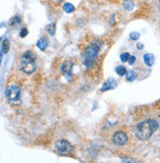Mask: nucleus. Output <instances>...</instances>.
I'll use <instances>...</instances> for the list:
<instances>
[{"label": "nucleus", "mask_w": 160, "mask_h": 163, "mask_svg": "<svg viewBox=\"0 0 160 163\" xmlns=\"http://www.w3.org/2000/svg\"><path fill=\"white\" fill-rule=\"evenodd\" d=\"M101 46H102L101 40L92 41V42L86 48V50L82 52V64H84V67L87 69H91L94 66Z\"/></svg>", "instance_id": "nucleus-1"}, {"label": "nucleus", "mask_w": 160, "mask_h": 163, "mask_svg": "<svg viewBox=\"0 0 160 163\" xmlns=\"http://www.w3.org/2000/svg\"><path fill=\"white\" fill-rule=\"evenodd\" d=\"M158 129V123L156 120L148 119L144 122L139 123L135 128V134L137 138L141 140H146L150 139L153 133Z\"/></svg>", "instance_id": "nucleus-2"}, {"label": "nucleus", "mask_w": 160, "mask_h": 163, "mask_svg": "<svg viewBox=\"0 0 160 163\" xmlns=\"http://www.w3.org/2000/svg\"><path fill=\"white\" fill-rule=\"evenodd\" d=\"M20 68L27 75H31L36 70V58L32 51H26L20 59Z\"/></svg>", "instance_id": "nucleus-3"}, {"label": "nucleus", "mask_w": 160, "mask_h": 163, "mask_svg": "<svg viewBox=\"0 0 160 163\" xmlns=\"http://www.w3.org/2000/svg\"><path fill=\"white\" fill-rule=\"evenodd\" d=\"M55 150L57 151V153L61 155H67L69 153H72L74 151V147L72 145L68 140H58L55 142Z\"/></svg>", "instance_id": "nucleus-4"}, {"label": "nucleus", "mask_w": 160, "mask_h": 163, "mask_svg": "<svg viewBox=\"0 0 160 163\" xmlns=\"http://www.w3.org/2000/svg\"><path fill=\"white\" fill-rule=\"evenodd\" d=\"M5 95H6L7 99L10 102H16L20 99L21 96V90L19 88V86H9L8 88L5 90Z\"/></svg>", "instance_id": "nucleus-5"}, {"label": "nucleus", "mask_w": 160, "mask_h": 163, "mask_svg": "<svg viewBox=\"0 0 160 163\" xmlns=\"http://www.w3.org/2000/svg\"><path fill=\"white\" fill-rule=\"evenodd\" d=\"M112 140H113V144L115 145H118V147H121V145H124L128 140V136L123 131H118L113 135L112 137Z\"/></svg>", "instance_id": "nucleus-6"}, {"label": "nucleus", "mask_w": 160, "mask_h": 163, "mask_svg": "<svg viewBox=\"0 0 160 163\" xmlns=\"http://www.w3.org/2000/svg\"><path fill=\"white\" fill-rule=\"evenodd\" d=\"M60 71L67 79H71L72 76H73V62L70 60H65L61 65Z\"/></svg>", "instance_id": "nucleus-7"}, {"label": "nucleus", "mask_w": 160, "mask_h": 163, "mask_svg": "<svg viewBox=\"0 0 160 163\" xmlns=\"http://www.w3.org/2000/svg\"><path fill=\"white\" fill-rule=\"evenodd\" d=\"M116 86H117L116 80H114V79H108V80H106L104 82L103 86H102V88H100V91L101 92H104V91L112 90H114Z\"/></svg>", "instance_id": "nucleus-8"}, {"label": "nucleus", "mask_w": 160, "mask_h": 163, "mask_svg": "<svg viewBox=\"0 0 160 163\" xmlns=\"http://www.w3.org/2000/svg\"><path fill=\"white\" fill-rule=\"evenodd\" d=\"M36 46L41 49V51H44L47 48V46H48V39L46 38H41L37 40Z\"/></svg>", "instance_id": "nucleus-9"}, {"label": "nucleus", "mask_w": 160, "mask_h": 163, "mask_svg": "<svg viewBox=\"0 0 160 163\" xmlns=\"http://www.w3.org/2000/svg\"><path fill=\"white\" fill-rule=\"evenodd\" d=\"M144 63H146V66L151 67V66L154 64L155 59H154V56L152 55L151 53H146V54H144Z\"/></svg>", "instance_id": "nucleus-10"}, {"label": "nucleus", "mask_w": 160, "mask_h": 163, "mask_svg": "<svg viewBox=\"0 0 160 163\" xmlns=\"http://www.w3.org/2000/svg\"><path fill=\"white\" fill-rule=\"evenodd\" d=\"M122 5H123L124 9L127 10V11H132L135 8V3L133 0H124L122 2Z\"/></svg>", "instance_id": "nucleus-11"}, {"label": "nucleus", "mask_w": 160, "mask_h": 163, "mask_svg": "<svg viewBox=\"0 0 160 163\" xmlns=\"http://www.w3.org/2000/svg\"><path fill=\"white\" fill-rule=\"evenodd\" d=\"M45 29H46L47 33L50 34V36H54L55 33H56V25H55V23L48 24L45 27Z\"/></svg>", "instance_id": "nucleus-12"}, {"label": "nucleus", "mask_w": 160, "mask_h": 163, "mask_svg": "<svg viewBox=\"0 0 160 163\" xmlns=\"http://www.w3.org/2000/svg\"><path fill=\"white\" fill-rule=\"evenodd\" d=\"M10 50V41L8 38H5L2 42V52L3 54H7Z\"/></svg>", "instance_id": "nucleus-13"}, {"label": "nucleus", "mask_w": 160, "mask_h": 163, "mask_svg": "<svg viewBox=\"0 0 160 163\" xmlns=\"http://www.w3.org/2000/svg\"><path fill=\"white\" fill-rule=\"evenodd\" d=\"M63 10L66 13L68 14H71L73 13V12L75 11V6L72 3H69V2H67V3H65L63 5Z\"/></svg>", "instance_id": "nucleus-14"}, {"label": "nucleus", "mask_w": 160, "mask_h": 163, "mask_svg": "<svg viewBox=\"0 0 160 163\" xmlns=\"http://www.w3.org/2000/svg\"><path fill=\"white\" fill-rule=\"evenodd\" d=\"M136 78H137V74L135 73V71L130 70L126 73V80L128 82H133L136 80Z\"/></svg>", "instance_id": "nucleus-15"}, {"label": "nucleus", "mask_w": 160, "mask_h": 163, "mask_svg": "<svg viewBox=\"0 0 160 163\" xmlns=\"http://www.w3.org/2000/svg\"><path fill=\"white\" fill-rule=\"evenodd\" d=\"M19 24H21V17H19V16L13 17V18L10 20V22H9V25L11 27L17 26V25H19Z\"/></svg>", "instance_id": "nucleus-16"}, {"label": "nucleus", "mask_w": 160, "mask_h": 163, "mask_svg": "<svg viewBox=\"0 0 160 163\" xmlns=\"http://www.w3.org/2000/svg\"><path fill=\"white\" fill-rule=\"evenodd\" d=\"M116 73L118 74L119 76H125L126 75V73H127V69L125 66H118V67L116 68Z\"/></svg>", "instance_id": "nucleus-17"}, {"label": "nucleus", "mask_w": 160, "mask_h": 163, "mask_svg": "<svg viewBox=\"0 0 160 163\" xmlns=\"http://www.w3.org/2000/svg\"><path fill=\"white\" fill-rule=\"evenodd\" d=\"M130 57H131V55H130L128 52H125V53H123V54H121V55H120V59H121L122 62H128V60H129Z\"/></svg>", "instance_id": "nucleus-18"}, {"label": "nucleus", "mask_w": 160, "mask_h": 163, "mask_svg": "<svg viewBox=\"0 0 160 163\" xmlns=\"http://www.w3.org/2000/svg\"><path fill=\"white\" fill-rule=\"evenodd\" d=\"M139 34L137 32H132L131 34H130V38L132 39V40H137V39L139 38Z\"/></svg>", "instance_id": "nucleus-19"}, {"label": "nucleus", "mask_w": 160, "mask_h": 163, "mask_svg": "<svg viewBox=\"0 0 160 163\" xmlns=\"http://www.w3.org/2000/svg\"><path fill=\"white\" fill-rule=\"evenodd\" d=\"M27 34H29L27 29V28H23L21 29V32H20V36H21V38H25V36H27Z\"/></svg>", "instance_id": "nucleus-20"}, {"label": "nucleus", "mask_w": 160, "mask_h": 163, "mask_svg": "<svg viewBox=\"0 0 160 163\" xmlns=\"http://www.w3.org/2000/svg\"><path fill=\"white\" fill-rule=\"evenodd\" d=\"M135 62H136V56H131L128 60V63L130 64V65H133Z\"/></svg>", "instance_id": "nucleus-21"}, {"label": "nucleus", "mask_w": 160, "mask_h": 163, "mask_svg": "<svg viewBox=\"0 0 160 163\" xmlns=\"http://www.w3.org/2000/svg\"><path fill=\"white\" fill-rule=\"evenodd\" d=\"M137 48H139V49H142V48H144V45H142V44H141V43H137Z\"/></svg>", "instance_id": "nucleus-22"}, {"label": "nucleus", "mask_w": 160, "mask_h": 163, "mask_svg": "<svg viewBox=\"0 0 160 163\" xmlns=\"http://www.w3.org/2000/svg\"><path fill=\"white\" fill-rule=\"evenodd\" d=\"M2 56H3V52L0 51V65H1V62H2Z\"/></svg>", "instance_id": "nucleus-23"}, {"label": "nucleus", "mask_w": 160, "mask_h": 163, "mask_svg": "<svg viewBox=\"0 0 160 163\" xmlns=\"http://www.w3.org/2000/svg\"><path fill=\"white\" fill-rule=\"evenodd\" d=\"M158 6H159V10H160V0H158Z\"/></svg>", "instance_id": "nucleus-24"}]
</instances>
